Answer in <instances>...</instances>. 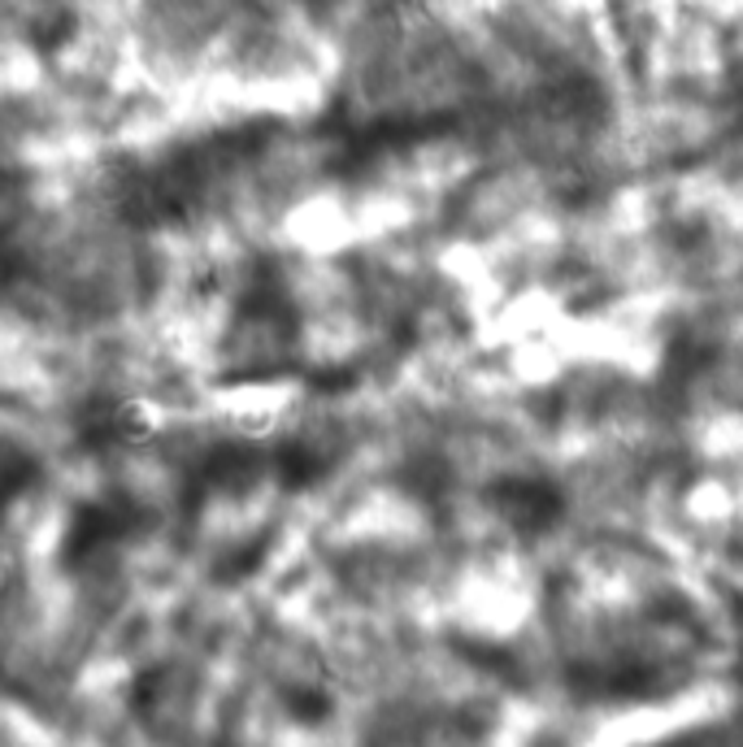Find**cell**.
Here are the masks:
<instances>
[{"instance_id": "6da1fadb", "label": "cell", "mask_w": 743, "mask_h": 747, "mask_svg": "<svg viewBox=\"0 0 743 747\" xmlns=\"http://www.w3.org/2000/svg\"><path fill=\"white\" fill-rule=\"evenodd\" d=\"M496 509L504 522H513L522 535H539L557 522L561 513V495L548 487V482H504L491 491Z\"/></svg>"}]
</instances>
